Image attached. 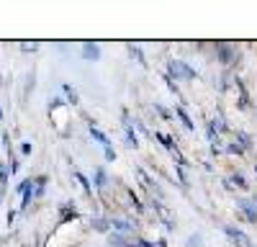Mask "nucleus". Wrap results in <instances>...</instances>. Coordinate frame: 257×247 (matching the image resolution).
<instances>
[{"mask_svg": "<svg viewBox=\"0 0 257 247\" xmlns=\"http://www.w3.org/2000/svg\"><path fill=\"white\" fill-rule=\"evenodd\" d=\"M216 54H219V59L224 62V65H231V62L237 59V52H234L229 44H224V41H221V44H216Z\"/></svg>", "mask_w": 257, "mask_h": 247, "instance_id": "1", "label": "nucleus"}, {"mask_svg": "<svg viewBox=\"0 0 257 247\" xmlns=\"http://www.w3.org/2000/svg\"><path fill=\"white\" fill-rule=\"evenodd\" d=\"M224 232H226V234H229L234 242H239L242 247H254V244L249 242V237H247L244 232H239V229H234V226H224Z\"/></svg>", "mask_w": 257, "mask_h": 247, "instance_id": "2", "label": "nucleus"}, {"mask_svg": "<svg viewBox=\"0 0 257 247\" xmlns=\"http://www.w3.org/2000/svg\"><path fill=\"white\" fill-rule=\"evenodd\" d=\"M170 72H173L175 77H188V80L196 77V72H193L190 67H185L183 62H173V65H170Z\"/></svg>", "mask_w": 257, "mask_h": 247, "instance_id": "3", "label": "nucleus"}, {"mask_svg": "<svg viewBox=\"0 0 257 247\" xmlns=\"http://www.w3.org/2000/svg\"><path fill=\"white\" fill-rule=\"evenodd\" d=\"M239 209L247 214V219H249V221H257V201H254V198H252V201H249V198L239 201Z\"/></svg>", "mask_w": 257, "mask_h": 247, "instance_id": "4", "label": "nucleus"}, {"mask_svg": "<svg viewBox=\"0 0 257 247\" xmlns=\"http://www.w3.org/2000/svg\"><path fill=\"white\" fill-rule=\"evenodd\" d=\"M82 54H85V59H98L100 49H98V44H93V41H85V44H82Z\"/></svg>", "mask_w": 257, "mask_h": 247, "instance_id": "5", "label": "nucleus"}, {"mask_svg": "<svg viewBox=\"0 0 257 247\" xmlns=\"http://www.w3.org/2000/svg\"><path fill=\"white\" fill-rule=\"evenodd\" d=\"M90 134H93V137H95V139H98V142L103 144V150H111V139H108V137H105V134H103L100 129H95V127H93V124H90Z\"/></svg>", "mask_w": 257, "mask_h": 247, "instance_id": "6", "label": "nucleus"}, {"mask_svg": "<svg viewBox=\"0 0 257 247\" xmlns=\"http://www.w3.org/2000/svg\"><path fill=\"white\" fill-rule=\"evenodd\" d=\"M211 129H213V132H226V124H224V118H221V116H216V118L211 121Z\"/></svg>", "mask_w": 257, "mask_h": 247, "instance_id": "7", "label": "nucleus"}, {"mask_svg": "<svg viewBox=\"0 0 257 247\" xmlns=\"http://www.w3.org/2000/svg\"><path fill=\"white\" fill-rule=\"evenodd\" d=\"M93 226H95L98 232H105V229L111 226V221H108V219H93Z\"/></svg>", "mask_w": 257, "mask_h": 247, "instance_id": "8", "label": "nucleus"}, {"mask_svg": "<svg viewBox=\"0 0 257 247\" xmlns=\"http://www.w3.org/2000/svg\"><path fill=\"white\" fill-rule=\"evenodd\" d=\"M155 137H157V139L165 144V147H167L170 152H175V144H173V139H170V137H165V134H155Z\"/></svg>", "mask_w": 257, "mask_h": 247, "instance_id": "9", "label": "nucleus"}, {"mask_svg": "<svg viewBox=\"0 0 257 247\" xmlns=\"http://www.w3.org/2000/svg\"><path fill=\"white\" fill-rule=\"evenodd\" d=\"M229 183H237V188H247V180H244V175H242V173H237Z\"/></svg>", "mask_w": 257, "mask_h": 247, "instance_id": "10", "label": "nucleus"}, {"mask_svg": "<svg viewBox=\"0 0 257 247\" xmlns=\"http://www.w3.org/2000/svg\"><path fill=\"white\" fill-rule=\"evenodd\" d=\"M113 226H118V229L121 232H132V224H128V221H121V219H116V221H111Z\"/></svg>", "mask_w": 257, "mask_h": 247, "instance_id": "11", "label": "nucleus"}, {"mask_svg": "<svg viewBox=\"0 0 257 247\" xmlns=\"http://www.w3.org/2000/svg\"><path fill=\"white\" fill-rule=\"evenodd\" d=\"M178 116H180V121H183V124H185V129H193V121H190V118H188V113H185V111H183V108H178Z\"/></svg>", "mask_w": 257, "mask_h": 247, "instance_id": "12", "label": "nucleus"}, {"mask_svg": "<svg viewBox=\"0 0 257 247\" xmlns=\"http://www.w3.org/2000/svg\"><path fill=\"white\" fill-rule=\"evenodd\" d=\"M237 139L242 142V150H247V147H249V144H252V139H249V137H247L244 132H237Z\"/></svg>", "mask_w": 257, "mask_h": 247, "instance_id": "13", "label": "nucleus"}, {"mask_svg": "<svg viewBox=\"0 0 257 247\" xmlns=\"http://www.w3.org/2000/svg\"><path fill=\"white\" fill-rule=\"evenodd\" d=\"M126 139H128V147H139V142H137V137H134L132 129H126Z\"/></svg>", "mask_w": 257, "mask_h": 247, "instance_id": "14", "label": "nucleus"}, {"mask_svg": "<svg viewBox=\"0 0 257 247\" xmlns=\"http://www.w3.org/2000/svg\"><path fill=\"white\" fill-rule=\"evenodd\" d=\"M75 178H77V180H80V183L85 185V191H88V193H90V183H88V178H85L82 173H75Z\"/></svg>", "mask_w": 257, "mask_h": 247, "instance_id": "15", "label": "nucleus"}, {"mask_svg": "<svg viewBox=\"0 0 257 247\" xmlns=\"http://www.w3.org/2000/svg\"><path fill=\"white\" fill-rule=\"evenodd\" d=\"M111 244H118V247H123V244H126V239H123L121 234H111Z\"/></svg>", "mask_w": 257, "mask_h": 247, "instance_id": "16", "label": "nucleus"}, {"mask_svg": "<svg viewBox=\"0 0 257 247\" xmlns=\"http://www.w3.org/2000/svg\"><path fill=\"white\" fill-rule=\"evenodd\" d=\"M95 183H98V188H103V183H105V175H103V170H98V173H95Z\"/></svg>", "mask_w": 257, "mask_h": 247, "instance_id": "17", "label": "nucleus"}, {"mask_svg": "<svg viewBox=\"0 0 257 247\" xmlns=\"http://www.w3.org/2000/svg\"><path fill=\"white\" fill-rule=\"evenodd\" d=\"M229 152H231V155H242L244 150H242V144H231V147H229Z\"/></svg>", "mask_w": 257, "mask_h": 247, "instance_id": "18", "label": "nucleus"}, {"mask_svg": "<svg viewBox=\"0 0 257 247\" xmlns=\"http://www.w3.org/2000/svg\"><path fill=\"white\" fill-rule=\"evenodd\" d=\"M39 44H34V41H31V44H24V52H34Z\"/></svg>", "mask_w": 257, "mask_h": 247, "instance_id": "19", "label": "nucleus"}, {"mask_svg": "<svg viewBox=\"0 0 257 247\" xmlns=\"http://www.w3.org/2000/svg\"><path fill=\"white\" fill-rule=\"evenodd\" d=\"M139 244H142V247H155L152 242H147V239H139Z\"/></svg>", "mask_w": 257, "mask_h": 247, "instance_id": "20", "label": "nucleus"}, {"mask_svg": "<svg viewBox=\"0 0 257 247\" xmlns=\"http://www.w3.org/2000/svg\"><path fill=\"white\" fill-rule=\"evenodd\" d=\"M254 170H257V165H254Z\"/></svg>", "mask_w": 257, "mask_h": 247, "instance_id": "21", "label": "nucleus"}]
</instances>
